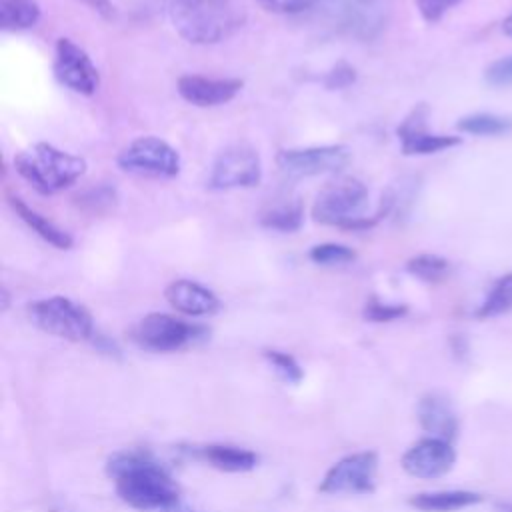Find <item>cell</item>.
Instances as JSON below:
<instances>
[{"mask_svg": "<svg viewBox=\"0 0 512 512\" xmlns=\"http://www.w3.org/2000/svg\"><path fill=\"white\" fill-rule=\"evenodd\" d=\"M262 224L280 232H294L302 224V206L298 200H286L270 206L262 214Z\"/></svg>", "mask_w": 512, "mask_h": 512, "instance_id": "obj_21", "label": "cell"}, {"mask_svg": "<svg viewBox=\"0 0 512 512\" xmlns=\"http://www.w3.org/2000/svg\"><path fill=\"white\" fill-rule=\"evenodd\" d=\"M174 30L190 44H216L234 34L244 22L238 0H172Z\"/></svg>", "mask_w": 512, "mask_h": 512, "instance_id": "obj_2", "label": "cell"}, {"mask_svg": "<svg viewBox=\"0 0 512 512\" xmlns=\"http://www.w3.org/2000/svg\"><path fill=\"white\" fill-rule=\"evenodd\" d=\"M456 460V452L450 442L440 438H422L412 444L402 456V468L416 478L444 476Z\"/></svg>", "mask_w": 512, "mask_h": 512, "instance_id": "obj_12", "label": "cell"}, {"mask_svg": "<svg viewBox=\"0 0 512 512\" xmlns=\"http://www.w3.org/2000/svg\"><path fill=\"white\" fill-rule=\"evenodd\" d=\"M54 74L60 80V84L84 96L94 94L100 84L96 64L90 60L86 50L80 48L70 38H60L56 42Z\"/></svg>", "mask_w": 512, "mask_h": 512, "instance_id": "obj_11", "label": "cell"}, {"mask_svg": "<svg viewBox=\"0 0 512 512\" xmlns=\"http://www.w3.org/2000/svg\"><path fill=\"white\" fill-rule=\"evenodd\" d=\"M310 260L316 264H324V266H334V264H346L350 260H354V250L344 246V244H318L310 250Z\"/></svg>", "mask_w": 512, "mask_h": 512, "instance_id": "obj_25", "label": "cell"}, {"mask_svg": "<svg viewBox=\"0 0 512 512\" xmlns=\"http://www.w3.org/2000/svg\"><path fill=\"white\" fill-rule=\"evenodd\" d=\"M458 130L480 134V136L506 134L512 130V120L504 116H494V114H472L458 122Z\"/></svg>", "mask_w": 512, "mask_h": 512, "instance_id": "obj_23", "label": "cell"}, {"mask_svg": "<svg viewBox=\"0 0 512 512\" xmlns=\"http://www.w3.org/2000/svg\"><path fill=\"white\" fill-rule=\"evenodd\" d=\"M164 296L174 310L188 316H208L220 308V300L212 290L188 278L170 282Z\"/></svg>", "mask_w": 512, "mask_h": 512, "instance_id": "obj_15", "label": "cell"}, {"mask_svg": "<svg viewBox=\"0 0 512 512\" xmlns=\"http://www.w3.org/2000/svg\"><path fill=\"white\" fill-rule=\"evenodd\" d=\"M26 310H28L30 322L42 332H48L52 336L80 342V340L92 338L94 334L90 312L82 304L66 296H50V298L34 300L28 304Z\"/></svg>", "mask_w": 512, "mask_h": 512, "instance_id": "obj_5", "label": "cell"}, {"mask_svg": "<svg viewBox=\"0 0 512 512\" xmlns=\"http://www.w3.org/2000/svg\"><path fill=\"white\" fill-rule=\"evenodd\" d=\"M420 426L434 438L450 442L458 432V418L446 396L432 392L418 402Z\"/></svg>", "mask_w": 512, "mask_h": 512, "instance_id": "obj_16", "label": "cell"}, {"mask_svg": "<svg viewBox=\"0 0 512 512\" xmlns=\"http://www.w3.org/2000/svg\"><path fill=\"white\" fill-rule=\"evenodd\" d=\"M16 172L40 194H54L72 186L84 172V158L38 142L14 156Z\"/></svg>", "mask_w": 512, "mask_h": 512, "instance_id": "obj_3", "label": "cell"}, {"mask_svg": "<svg viewBox=\"0 0 512 512\" xmlns=\"http://www.w3.org/2000/svg\"><path fill=\"white\" fill-rule=\"evenodd\" d=\"M494 510L496 512H512V504L510 502H496Z\"/></svg>", "mask_w": 512, "mask_h": 512, "instance_id": "obj_32", "label": "cell"}, {"mask_svg": "<svg viewBox=\"0 0 512 512\" xmlns=\"http://www.w3.org/2000/svg\"><path fill=\"white\" fill-rule=\"evenodd\" d=\"M418 12L426 22H438L446 10L456 6L460 0H414Z\"/></svg>", "mask_w": 512, "mask_h": 512, "instance_id": "obj_29", "label": "cell"}, {"mask_svg": "<svg viewBox=\"0 0 512 512\" xmlns=\"http://www.w3.org/2000/svg\"><path fill=\"white\" fill-rule=\"evenodd\" d=\"M242 88L238 78H206L186 74L178 80V94L194 106H218L230 102Z\"/></svg>", "mask_w": 512, "mask_h": 512, "instance_id": "obj_14", "label": "cell"}, {"mask_svg": "<svg viewBox=\"0 0 512 512\" xmlns=\"http://www.w3.org/2000/svg\"><path fill=\"white\" fill-rule=\"evenodd\" d=\"M264 358L272 364V368L276 370V374L290 382V384H298L302 380V368L298 366V362L286 354V352H278V350H266Z\"/></svg>", "mask_w": 512, "mask_h": 512, "instance_id": "obj_26", "label": "cell"}, {"mask_svg": "<svg viewBox=\"0 0 512 512\" xmlns=\"http://www.w3.org/2000/svg\"><path fill=\"white\" fill-rule=\"evenodd\" d=\"M502 28H504V32L508 34V36H512V14L504 20V24H502Z\"/></svg>", "mask_w": 512, "mask_h": 512, "instance_id": "obj_34", "label": "cell"}, {"mask_svg": "<svg viewBox=\"0 0 512 512\" xmlns=\"http://www.w3.org/2000/svg\"><path fill=\"white\" fill-rule=\"evenodd\" d=\"M118 164L126 172L154 178H172L180 172L178 152L156 136H140L132 140L120 152Z\"/></svg>", "mask_w": 512, "mask_h": 512, "instance_id": "obj_6", "label": "cell"}, {"mask_svg": "<svg viewBox=\"0 0 512 512\" xmlns=\"http://www.w3.org/2000/svg\"><path fill=\"white\" fill-rule=\"evenodd\" d=\"M262 178L258 152L248 144H232L214 160L208 184L214 190L252 188Z\"/></svg>", "mask_w": 512, "mask_h": 512, "instance_id": "obj_8", "label": "cell"}, {"mask_svg": "<svg viewBox=\"0 0 512 512\" xmlns=\"http://www.w3.org/2000/svg\"><path fill=\"white\" fill-rule=\"evenodd\" d=\"M194 456L224 472H246V470H252L258 462L254 452L246 448L230 446V444L198 446L194 448Z\"/></svg>", "mask_w": 512, "mask_h": 512, "instance_id": "obj_17", "label": "cell"}, {"mask_svg": "<svg viewBox=\"0 0 512 512\" xmlns=\"http://www.w3.org/2000/svg\"><path fill=\"white\" fill-rule=\"evenodd\" d=\"M118 496L142 512H194L182 498L170 474L142 450L114 452L106 462Z\"/></svg>", "mask_w": 512, "mask_h": 512, "instance_id": "obj_1", "label": "cell"}, {"mask_svg": "<svg viewBox=\"0 0 512 512\" xmlns=\"http://www.w3.org/2000/svg\"><path fill=\"white\" fill-rule=\"evenodd\" d=\"M350 160L348 146L328 144V146H308V148H288L280 150L276 164L282 172L292 176H320L342 170Z\"/></svg>", "mask_w": 512, "mask_h": 512, "instance_id": "obj_10", "label": "cell"}, {"mask_svg": "<svg viewBox=\"0 0 512 512\" xmlns=\"http://www.w3.org/2000/svg\"><path fill=\"white\" fill-rule=\"evenodd\" d=\"M366 202L368 190L360 180L348 176L336 178L318 192L312 206V218L328 226L366 228L374 224L362 214Z\"/></svg>", "mask_w": 512, "mask_h": 512, "instance_id": "obj_4", "label": "cell"}, {"mask_svg": "<svg viewBox=\"0 0 512 512\" xmlns=\"http://www.w3.org/2000/svg\"><path fill=\"white\" fill-rule=\"evenodd\" d=\"M318 0H258L260 6H264L270 12L278 14H298L314 6Z\"/></svg>", "mask_w": 512, "mask_h": 512, "instance_id": "obj_30", "label": "cell"}, {"mask_svg": "<svg viewBox=\"0 0 512 512\" xmlns=\"http://www.w3.org/2000/svg\"><path fill=\"white\" fill-rule=\"evenodd\" d=\"M10 204L14 208V212L40 236L44 238L46 242H50L52 246L60 248V250H66L72 246V238L68 232H64L62 228H58L52 220H48L46 216H42L40 212H36L34 208H30L28 204H24L20 198L12 196L10 198Z\"/></svg>", "mask_w": 512, "mask_h": 512, "instance_id": "obj_19", "label": "cell"}, {"mask_svg": "<svg viewBox=\"0 0 512 512\" xmlns=\"http://www.w3.org/2000/svg\"><path fill=\"white\" fill-rule=\"evenodd\" d=\"M40 20L36 0H0V26L4 30H26Z\"/></svg>", "mask_w": 512, "mask_h": 512, "instance_id": "obj_20", "label": "cell"}, {"mask_svg": "<svg viewBox=\"0 0 512 512\" xmlns=\"http://www.w3.org/2000/svg\"><path fill=\"white\" fill-rule=\"evenodd\" d=\"M6 308H8V292L2 290V310H6Z\"/></svg>", "mask_w": 512, "mask_h": 512, "instance_id": "obj_35", "label": "cell"}, {"mask_svg": "<svg viewBox=\"0 0 512 512\" xmlns=\"http://www.w3.org/2000/svg\"><path fill=\"white\" fill-rule=\"evenodd\" d=\"M378 456L372 450L340 458L324 474L318 490L322 494H368L374 490Z\"/></svg>", "mask_w": 512, "mask_h": 512, "instance_id": "obj_9", "label": "cell"}, {"mask_svg": "<svg viewBox=\"0 0 512 512\" xmlns=\"http://www.w3.org/2000/svg\"><path fill=\"white\" fill-rule=\"evenodd\" d=\"M480 494L468 490H444V492H422L410 498V506L422 512H454L466 506L478 504Z\"/></svg>", "mask_w": 512, "mask_h": 512, "instance_id": "obj_18", "label": "cell"}, {"mask_svg": "<svg viewBox=\"0 0 512 512\" xmlns=\"http://www.w3.org/2000/svg\"><path fill=\"white\" fill-rule=\"evenodd\" d=\"M406 268L410 274H414L416 278L426 280V282H440L446 278V274L450 270L448 260L434 256V254H420L416 258L408 260Z\"/></svg>", "mask_w": 512, "mask_h": 512, "instance_id": "obj_24", "label": "cell"}, {"mask_svg": "<svg viewBox=\"0 0 512 512\" xmlns=\"http://www.w3.org/2000/svg\"><path fill=\"white\" fill-rule=\"evenodd\" d=\"M508 312H512V274H506L500 280H496V284L492 286L476 314L478 318H492Z\"/></svg>", "mask_w": 512, "mask_h": 512, "instance_id": "obj_22", "label": "cell"}, {"mask_svg": "<svg viewBox=\"0 0 512 512\" xmlns=\"http://www.w3.org/2000/svg\"><path fill=\"white\" fill-rule=\"evenodd\" d=\"M376 2H378V0H354V4H356V6H360V8H368V10H370L372 6H376Z\"/></svg>", "mask_w": 512, "mask_h": 512, "instance_id": "obj_33", "label": "cell"}, {"mask_svg": "<svg viewBox=\"0 0 512 512\" xmlns=\"http://www.w3.org/2000/svg\"><path fill=\"white\" fill-rule=\"evenodd\" d=\"M426 118H428V106L420 104L398 126V136H400L404 154H432V152H440L460 144V138L456 136L428 132Z\"/></svg>", "mask_w": 512, "mask_h": 512, "instance_id": "obj_13", "label": "cell"}, {"mask_svg": "<svg viewBox=\"0 0 512 512\" xmlns=\"http://www.w3.org/2000/svg\"><path fill=\"white\" fill-rule=\"evenodd\" d=\"M202 336H204L202 326H194L170 314H160V312H152L144 316L132 330L134 342L154 352H174Z\"/></svg>", "mask_w": 512, "mask_h": 512, "instance_id": "obj_7", "label": "cell"}, {"mask_svg": "<svg viewBox=\"0 0 512 512\" xmlns=\"http://www.w3.org/2000/svg\"><path fill=\"white\" fill-rule=\"evenodd\" d=\"M486 82L490 86H510L512 84V56L500 58L486 68Z\"/></svg>", "mask_w": 512, "mask_h": 512, "instance_id": "obj_28", "label": "cell"}, {"mask_svg": "<svg viewBox=\"0 0 512 512\" xmlns=\"http://www.w3.org/2000/svg\"><path fill=\"white\" fill-rule=\"evenodd\" d=\"M406 312L404 306L398 304H382L378 300H370L364 308V318L372 322H388L394 318H400Z\"/></svg>", "mask_w": 512, "mask_h": 512, "instance_id": "obj_27", "label": "cell"}, {"mask_svg": "<svg viewBox=\"0 0 512 512\" xmlns=\"http://www.w3.org/2000/svg\"><path fill=\"white\" fill-rule=\"evenodd\" d=\"M84 4H88L92 10H96L98 14H102L104 18H110L114 14V6L110 0H80Z\"/></svg>", "mask_w": 512, "mask_h": 512, "instance_id": "obj_31", "label": "cell"}]
</instances>
